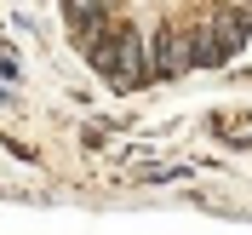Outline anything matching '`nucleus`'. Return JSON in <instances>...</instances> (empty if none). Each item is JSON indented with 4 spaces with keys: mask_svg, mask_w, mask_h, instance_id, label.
<instances>
[{
    "mask_svg": "<svg viewBox=\"0 0 252 235\" xmlns=\"http://www.w3.org/2000/svg\"><path fill=\"white\" fill-rule=\"evenodd\" d=\"M0 103H6V92H0Z\"/></svg>",
    "mask_w": 252,
    "mask_h": 235,
    "instance_id": "nucleus-3",
    "label": "nucleus"
},
{
    "mask_svg": "<svg viewBox=\"0 0 252 235\" xmlns=\"http://www.w3.org/2000/svg\"><path fill=\"white\" fill-rule=\"evenodd\" d=\"M212 132H218L223 143H235V149H252V115H218Z\"/></svg>",
    "mask_w": 252,
    "mask_h": 235,
    "instance_id": "nucleus-2",
    "label": "nucleus"
},
{
    "mask_svg": "<svg viewBox=\"0 0 252 235\" xmlns=\"http://www.w3.org/2000/svg\"><path fill=\"white\" fill-rule=\"evenodd\" d=\"M86 58L97 63V75L115 80V86H138L149 75V63H143V40L132 29H103L86 40Z\"/></svg>",
    "mask_w": 252,
    "mask_h": 235,
    "instance_id": "nucleus-1",
    "label": "nucleus"
}]
</instances>
